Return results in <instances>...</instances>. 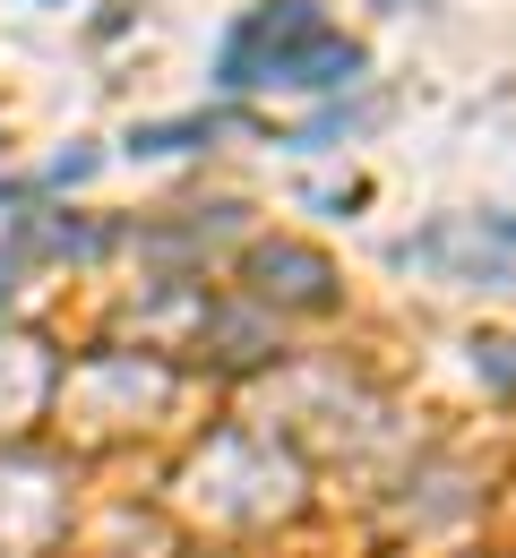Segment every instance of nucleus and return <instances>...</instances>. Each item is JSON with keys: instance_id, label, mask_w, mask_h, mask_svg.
Wrapping results in <instances>:
<instances>
[{"instance_id": "obj_2", "label": "nucleus", "mask_w": 516, "mask_h": 558, "mask_svg": "<svg viewBox=\"0 0 516 558\" xmlns=\"http://www.w3.org/2000/svg\"><path fill=\"white\" fill-rule=\"evenodd\" d=\"M516 258V215H447L431 232L396 241V267H465V276H500Z\"/></svg>"}, {"instance_id": "obj_3", "label": "nucleus", "mask_w": 516, "mask_h": 558, "mask_svg": "<svg viewBox=\"0 0 516 558\" xmlns=\"http://www.w3.org/2000/svg\"><path fill=\"white\" fill-rule=\"evenodd\" d=\"M250 276H259V283L293 276L285 292H293V301H310V310H327V301H336V292H327V283H336V267H327L319 250H285V241H276V250H259V258H250Z\"/></svg>"}, {"instance_id": "obj_1", "label": "nucleus", "mask_w": 516, "mask_h": 558, "mask_svg": "<svg viewBox=\"0 0 516 558\" xmlns=\"http://www.w3.org/2000/svg\"><path fill=\"white\" fill-rule=\"evenodd\" d=\"M370 61L345 26H327L310 0H276V9H250L216 52V86L250 95V86H301V95H327V86H353Z\"/></svg>"}, {"instance_id": "obj_4", "label": "nucleus", "mask_w": 516, "mask_h": 558, "mask_svg": "<svg viewBox=\"0 0 516 558\" xmlns=\"http://www.w3.org/2000/svg\"><path fill=\"white\" fill-rule=\"evenodd\" d=\"M216 130H224V112H199V121H155V130H130V146H139V155H181V146L216 138Z\"/></svg>"}]
</instances>
